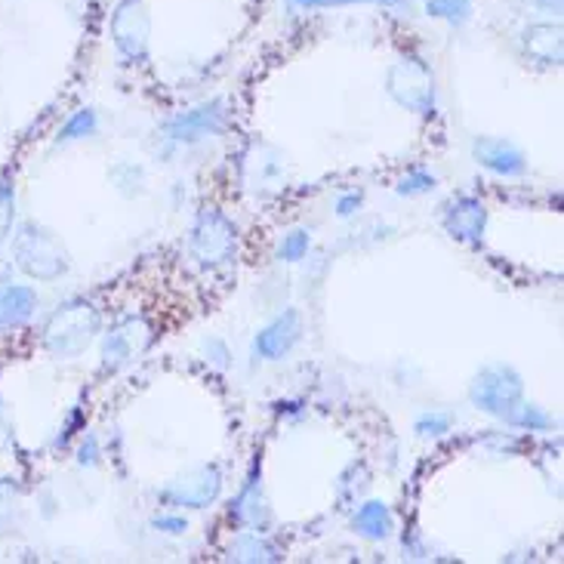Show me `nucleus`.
<instances>
[{
	"label": "nucleus",
	"mask_w": 564,
	"mask_h": 564,
	"mask_svg": "<svg viewBox=\"0 0 564 564\" xmlns=\"http://www.w3.org/2000/svg\"><path fill=\"white\" fill-rule=\"evenodd\" d=\"M290 10H300V13H312V10H346V7H367V3H377V0H284Z\"/></svg>",
	"instance_id": "a878e982"
},
{
	"label": "nucleus",
	"mask_w": 564,
	"mask_h": 564,
	"mask_svg": "<svg viewBox=\"0 0 564 564\" xmlns=\"http://www.w3.org/2000/svg\"><path fill=\"white\" fill-rule=\"evenodd\" d=\"M312 250V231L293 229L278 241V260L281 262H303Z\"/></svg>",
	"instance_id": "5701e85b"
},
{
	"label": "nucleus",
	"mask_w": 564,
	"mask_h": 564,
	"mask_svg": "<svg viewBox=\"0 0 564 564\" xmlns=\"http://www.w3.org/2000/svg\"><path fill=\"white\" fill-rule=\"evenodd\" d=\"M37 305H41V293L31 284L0 281V334L29 327L31 318L37 315Z\"/></svg>",
	"instance_id": "ddd939ff"
},
{
	"label": "nucleus",
	"mask_w": 564,
	"mask_h": 564,
	"mask_svg": "<svg viewBox=\"0 0 564 564\" xmlns=\"http://www.w3.org/2000/svg\"><path fill=\"white\" fill-rule=\"evenodd\" d=\"M10 444H13V420L7 413V401L0 395V454L10 451Z\"/></svg>",
	"instance_id": "7c9ffc66"
},
{
	"label": "nucleus",
	"mask_w": 564,
	"mask_h": 564,
	"mask_svg": "<svg viewBox=\"0 0 564 564\" xmlns=\"http://www.w3.org/2000/svg\"><path fill=\"white\" fill-rule=\"evenodd\" d=\"M19 216V198H15L13 180H0V247L10 245Z\"/></svg>",
	"instance_id": "4be33fe9"
},
{
	"label": "nucleus",
	"mask_w": 564,
	"mask_h": 564,
	"mask_svg": "<svg viewBox=\"0 0 564 564\" xmlns=\"http://www.w3.org/2000/svg\"><path fill=\"white\" fill-rule=\"evenodd\" d=\"M300 339H303V315L296 308H284L253 336V355L262 361H284L300 346Z\"/></svg>",
	"instance_id": "9d476101"
},
{
	"label": "nucleus",
	"mask_w": 564,
	"mask_h": 564,
	"mask_svg": "<svg viewBox=\"0 0 564 564\" xmlns=\"http://www.w3.org/2000/svg\"><path fill=\"white\" fill-rule=\"evenodd\" d=\"M200 351H204V355H207V361H210L214 367H219V370H226V367H229L231 351H229V346L219 339V336L204 339V343H200Z\"/></svg>",
	"instance_id": "bb28decb"
},
{
	"label": "nucleus",
	"mask_w": 564,
	"mask_h": 564,
	"mask_svg": "<svg viewBox=\"0 0 564 564\" xmlns=\"http://www.w3.org/2000/svg\"><path fill=\"white\" fill-rule=\"evenodd\" d=\"M451 426H454V416L447 411H426L413 420L416 438H442L451 432Z\"/></svg>",
	"instance_id": "b1692460"
},
{
	"label": "nucleus",
	"mask_w": 564,
	"mask_h": 564,
	"mask_svg": "<svg viewBox=\"0 0 564 564\" xmlns=\"http://www.w3.org/2000/svg\"><path fill=\"white\" fill-rule=\"evenodd\" d=\"M238 226L216 207H207L195 216L188 229V253L200 269H226L238 260Z\"/></svg>",
	"instance_id": "7ed1b4c3"
},
{
	"label": "nucleus",
	"mask_w": 564,
	"mask_h": 564,
	"mask_svg": "<svg viewBox=\"0 0 564 564\" xmlns=\"http://www.w3.org/2000/svg\"><path fill=\"white\" fill-rule=\"evenodd\" d=\"M521 50L524 56L534 62V65H543V68H558L564 59V46H562V25L558 19L555 22H534L528 29L521 31Z\"/></svg>",
	"instance_id": "4468645a"
},
{
	"label": "nucleus",
	"mask_w": 564,
	"mask_h": 564,
	"mask_svg": "<svg viewBox=\"0 0 564 564\" xmlns=\"http://www.w3.org/2000/svg\"><path fill=\"white\" fill-rule=\"evenodd\" d=\"M423 13L429 19H438L444 25H451V29H463L475 19V3L473 0H426Z\"/></svg>",
	"instance_id": "a211bd4d"
},
{
	"label": "nucleus",
	"mask_w": 564,
	"mask_h": 564,
	"mask_svg": "<svg viewBox=\"0 0 564 564\" xmlns=\"http://www.w3.org/2000/svg\"><path fill=\"white\" fill-rule=\"evenodd\" d=\"M111 185L121 192L123 198H137L145 192V170L139 164H130V161H121L111 167Z\"/></svg>",
	"instance_id": "412c9836"
},
{
	"label": "nucleus",
	"mask_w": 564,
	"mask_h": 564,
	"mask_svg": "<svg viewBox=\"0 0 564 564\" xmlns=\"http://www.w3.org/2000/svg\"><path fill=\"white\" fill-rule=\"evenodd\" d=\"M377 7H382L389 15H401V19H408L413 15V0H377Z\"/></svg>",
	"instance_id": "2f4dec72"
},
{
	"label": "nucleus",
	"mask_w": 564,
	"mask_h": 564,
	"mask_svg": "<svg viewBox=\"0 0 564 564\" xmlns=\"http://www.w3.org/2000/svg\"><path fill=\"white\" fill-rule=\"evenodd\" d=\"M231 562H278L281 558V552L278 546L265 536V531H241V534L235 536V543H231L229 550Z\"/></svg>",
	"instance_id": "f3484780"
},
{
	"label": "nucleus",
	"mask_w": 564,
	"mask_h": 564,
	"mask_svg": "<svg viewBox=\"0 0 564 564\" xmlns=\"http://www.w3.org/2000/svg\"><path fill=\"white\" fill-rule=\"evenodd\" d=\"M96 133H99V115L93 108H77L75 115L59 127L56 145H75V142L93 139Z\"/></svg>",
	"instance_id": "6ab92c4d"
},
{
	"label": "nucleus",
	"mask_w": 564,
	"mask_h": 564,
	"mask_svg": "<svg viewBox=\"0 0 564 564\" xmlns=\"http://www.w3.org/2000/svg\"><path fill=\"white\" fill-rule=\"evenodd\" d=\"M442 226L457 245L478 247L488 231V207L473 195H459L444 207Z\"/></svg>",
	"instance_id": "9b49d317"
},
{
	"label": "nucleus",
	"mask_w": 564,
	"mask_h": 564,
	"mask_svg": "<svg viewBox=\"0 0 564 564\" xmlns=\"http://www.w3.org/2000/svg\"><path fill=\"white\" fill-rule=\"evenodd\" d=\"M503 423L506 426L521 429V432H550L555 426V420H552L550 413L543 411V408H536V404H528L524 398H521L512 411L506 413Z\"/></svg>",
	"instance_id": "aec40b11"
},
{
	"label": "nucleus",
	"mask_w": 564,
	"mask_h": 564,
	"mask_svg": "<svg viewBox=\"0 0 564 564\" xmlns=\"http://www.w3.org/2000/svg\"><path fill=\"white\" fill-rule=\"evenodd\" d=\"M102 327V312L90 300H65L46 315L41 327V349L56 361H75L99 339Z\"/></svg>",
	"instance_id": "f257e3e1"
},
{
	"label": "nucleus",
	"mask_w": 564,
	"mask_h": 564,
	"mask_svg": "<svg viewBox=\"0 0 564 564\" xmlns=\"http://www.w3.org/2000/svg\"><path fill=\"white\" fill-rule=\"evenodd\" d=\"M111 44L127 65H145L152 50V13L145 0H121L111 13Z\"/></svg>",
	"instance_id": "1a4fd4ad"
},
{
	"label": "nucleus",
	"mask_w": 564,
	"mask_h": 564,
	"mask_svg": "<svg viewBox=\"0 0 564 564\" xmlns=\"http://www.w3.org/2000/svg\"><path fill=\"white\" fill-rule=\"evenodd\" d=\"M521 398H524V380L516 367L503 365V361L485 365L469 382V401L475 411L497 416V420H503Z\"/></svg>",
	"instance_id": "0eeeda50"
},
{
	"label": "nucleus",
	"mask_w": 564,
	"mask_h": 564,
	"mask_svg": "<svg viewBox=\"0 0 564 564\" xmlns=\"http://www.w3.org/2000/svg\"><path fill=\"white\" fill-rule=\"evenodd\" d=\"M152 528H154V531H161V534L180 536V534H185V531H188V519H183V516H170V512H164V516H154Z\"/></svg>",
	"instance_id": "c85d7f7f"
},
{
	"label": "nucleus",
	"mask_w": 564,
	"mask_h": 564,
	"mask_svg": "<svg viewBox=\"0 0 564 564\" xmlns=\"http://www.w3.org/2000/svg\"><path fill=\"white\" fill-rule=\"evenodd\" d=\"M226 130H229V102L226 99H210V102H200V106L170 118L158 130V139H161L164 152L170 154L195 149V145L210 142V139H219Z\"/></svg>",
	"instance_id": "20e7f679"
},
{
	"label": "nucleus",
	"mask_w": 564,
	"mask_h": 564,
	"mask_svg": "<svg viewBox=\"0 0 564 564\" xmlns=\"http://www.w3.org/2000/svg\"><path fill=\"white\" fill-rule=\"evenodd\" d=\"M435 185L438 180L429 173V170H413L408 176H401L395 185V192L401 198H420V195H429V192H435Z\"/></svg>",
	"instance_id": "393cba45"
},
{
	"label": "nucleus",
	"mask_w": 564,
	"mask_h": 564,
	"mask_svg": "<svg viewBox=\"0 0 564 564\" xmlns=\"http://www.w3.org/2000/svg\"><path fill=\"white\" fill-rule=\"evenodd\" d=\"M10 253H13L19 272L37 284H56L72 269V253L62 245L59 235L41 223H31V219L13 229Z\"/></svg>",
	"instance_id": "f03ea898"
},
{
	"label": "nucleus",
	"mask_w": 564,
	"mask_h": 564,
	"mask_svg": "<svg viewBox=\"0 0 564 564\" xmlns=\"http://www.w3.org/2000/svg\"><path fill=\"white\" fill-rule=\"evenodd\" d=\"M531 7H534L536 13H546V15H562V0H528Z\"/></svg>",
	"instance_id": "473e14b6"
},
{
	"label": "nucleus",
	"mask_w": 564,
	"mask_h": 564,
	"mask_svg": "<svg viewBox=\"0 0 564 564\" xmlns=\"http://www.w3.org/2000/svg\"><path fill=\"white\" fill-rule=\"evenodd\" d=\"M473 158L478 167L490 170L494 176L503 180H519L528 173V154L506 137H478L473 142Z\"/></svg>",
	"instance_id": "f8f14e48"
},
{
	"label": "nucleus",
	"mask_w": 564,
	"mask_h": 564,
	"mask_svg": "<svg viewBox=\"0 0 564 564\" xmlns=\"http://www.w3.org/2000/svg\"><path fill=\"white\" fill-rule=\"evenodd\" d=\"M386 93L395 106L413 115L435 111V72L420 56H401L386 68Z\"/></svg>",
	"instance_id": "423d86ee"
},
{
	"label": "nucleus",
	"mask_w": 564,
	"mask_h": 564,
	"mask_svg": "<svg viewBox=\"0 0 564 564\" xmlns=\"http://www.w3.org/2000/svg\"><path fill=\"white\" fill-rule=\"evenodd\" d=\"M154 343V324L145 315H123L111 327H102L99 334V361L102 370H127L133 367L152 349Z\"/></svg>",
	"instance_id": "39448f33"
},
{
	"label": "nucleus",
	"mask_w": 564,
	"mask_h": 564,
	"mask_svg": "<svg viewBox=\"0 0 564 564\" xmlns=\"http://www.w3.org/2000/svg\"><path fill=\"white\" fill-rule=\"evenodd\" d=\"M223 485L226 478L216 463H198L158 490V500L170 509H210L223 497Z\"/></svg>",
	"instance_id": "6e6552de"
},
{
	"label": "nucleus",
	"mask_w": 564,
	"mask_h": 564,
	"mask_svg": "<svg viewBox=\"0 0 564 564\" xmlns=\"http://www.w3.org/2000/svg\"><path fill=\"white\" fill-rule=\"evenodd\" d=\"M351 531L361 540H367V543H382L395 531V516H392L389 503L367 500V503H361L351 512Z\"/></svg>",
	"instance_id": "dca6fc26"
},
{
	"label": "nucleus",
	"mask_w": 564,
	"mask_h": 564,
	"mask_svg": "<svg viewBox=\"0 0 564 564\" xmlns=\"http://www.w3.org/2000/svg\"><path fill=\"white\" fill-rule=\"evenodd\" d=\"M231 521L238 528H247V531H265L272 524V509H269V500L262 494V475L257 466L238 494V500L231 503Z\"/></svg>",
	"instance_id": "2eb2a0df"
},
{
	"label": "nucleus",
	"mask_w": 564,
	"mask_h": 564,
	"mask_svg": "<svg viewBox=\"0 0 564 564\" xmlns=\"http://www.w3.org/2000/svg\"><path fill=\"white\" fill-rule=\"evenodd\" d=\"M99 459H102V447H99V438L90 432V435H84V442L77 447V466L93 469V466H99Z\"/></svg>",
	"instance_id": "cd10ccee"
},
{
	"label": "nucleus",
	"mask_w": 564,
	"mask_h": 564,
	"mask_svg": "<svg viewBox=\"0 0 564 564\" xmlns=\"http://www.w3.org/2000/svg\"><path fill=\"white\" fill-rule=\"evenodd\" d=\"M361 207H365V195L361 192H346V195L336 198V216L339 219H351Z\"/></svg>",
	"instance_id": "c756f323"
}]
</instances>
